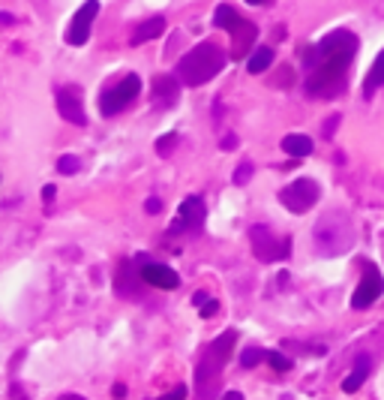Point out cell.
Segmentation results:
<instances>
[{
	"label": "cell",
	"mask_w": 384,
	"mask_h": 400,
	"mask_svg": "<svg viewBox=\"0 0 384 400\" xmlns=\"http://www.w3.org/2000/svg\"><path fill=\"white\" fill-rule=\"evenodd\" d=\"M13 397H15V400H27V394H21L18 385H13Z\"/></svg>",
	"instance_id": "obj_35"
},
{
	"label": "cell",
	"mask_w": 384,
	"mask_h": 400,
	"mask_svg": "<svg viewBox=\"0 0 384 400\" xmlns=\"http://www.w3.org/2000/svg\"><path fill=\"white\" fill-rule=\"evenodd\" d=\"M139 94H141V79H139V75H123L120 82H115L111 87H105V91H103V96H99V112H103L105 118L117 115Z\"/></svg>",
	"instance_id": "obj_5"
},
{
	"label": "cell",
	"mask_w": 384,
	"mask_h": 400,
	"mask_svg": "<svg viewBox=\"0 0 384 400\" xmlns=\"http://www.w3.org/2000/svg\"><path fill=\"white\" fill-rule=\"evenodd\" d=\"M141 280L156 286V289H177L180 286L177 271H172L168 265H160V262H144L141 265Z\"/></svg>",
	"instance_id": "obj_13"
},
{
	"label": "cell",
	"mask_w": 384,
	"mask_h": 400,
	"mask_svg": "<svg viewBox=\"0 0 384 400\" xmlns=\"http://www.w3.org/2000/svg\"><path fill=\"white\" fill-rule=\"evenodd\" d=\"M205 301H207V292H196V295H192V304H198V307H201Z\"/></svg>",
	"instance_id": "obj_32"
},
{
	"label": "cell",
	"mask_w": 384,
	"mask_h": 400,
	"mask_svg": "<svg viewBox=\"0 0 384 400\" xmlns=\"http://www.w3.org/2000/svg\"><path fill=\"white\" fill-rule=\"evenodd\" d=\"M174 139H177V136H165V139H160V142H156V148H160V154H162V157L168 154V148H172V144H174Z\"/></svg>",
	"instance_id": "obj_27"
},
{
	"label": "cell",
	"mask_w": 384,
	"mask_h": 400,
	"mask_svg": "<svg viewBox=\"0 0 384 400\" xmlns=\"http://www.w3.org/2000/svg\"><path fill=\"white\" fill-rule=\"evenodd\" d=\"M60 400H84L82 394H66V397H60Z\"/></svg>",
	"instance_id": "obj_36"
},
{
	"label": "cell",
	"mask_w": 384,
	"mask_h": 400,
	"mask_svg": "<svg viewBox=\"0 0 384 400\" xmlns=\"http://www.w3.org/2000/svg\"><path fill=\"white\" fill-rule=\"evenodd\" d=\"M222 400H243V394H241V392H225Z\"/></svg>",
	"instance_id": "obj_33"
},
{
	"label": "cell",
	"mask_w": 384,
	"mask_h": 400,
	"mask_svg": "<svg viewBox=\"0 0 384 400\" xmlns=\"http://www.w3.org/2000/svg\"><path fill=\"white\" fill-rule=\"evenodd\" d=\"M234 340H237L234 331H225V335H219L205 352H201L198 368H196V397L198 400H213L217 397L219 376H222L225 361H229L231 352H234Z\"/></svg>",
	"instance_id": "obj_3"
},
{
	"label": "cell",
	"mask_w": 384,
	"mask_h": 400,
	"mask_svg": "<svg viewBox=\"0 0 384 400\" xmlns=\"http://www.w3.org/2000/svg\"><path fill=\"white\" fill-rule=\"evenodd\" d=\"M319 184L309 181V177H297V181H291L288 187H282L279 190V202L286 205L291 214H307V211L319 202Z\"/></svg>",
	"instance_id": "obj_6"
},
{
	"label": "cell",
	"mask_w": 384,
	"mask_h": 400,
	"mask_svg": "<svg viewBox=\"0 0 384 400\" xmlns=\"http://www.w3.org/2000/svg\"><path fill=\"white\" fill-rule=\"evenodd\" d=\"M357 37L352 30H333L312 49V54H307L309 63V79H307V91L312 96L321 99H333L345 91V75L348 66H352L354 54H357Z\"/></svg>",
	"instance_id": "obj_1"
},
{
	"label": "cell",
	"mask_w": 384,
	"mask_h": 400,
	"mask_svg": "<svg viewBox=\"0 0 384 400\" xmlns=\"http://www.w3.org/2000/svg\"><path fill=\"white\" fill-rule=\"evenodd\" d=\"M246 4H264V0H246Z\"/></svg>",
	"instance_id": "obj_37"
},
{
	"label": "cell",
	"mask_w": 384,
	"mask_h": 400,
	"mask_svg": "<svg viewBox=\"0 0 384 400\" xmlns=\"http://www.w3.org/2000/svg\"><path fill=\"white\" fill-rule=\"evenodd\" d=\"M234 144H237V139H234V136H225V139H222V148H225V151L234 148Z\"/></svg>",
	"instance_id": "obj_34"
},
{
	"label": "cell",
	"mask_w": 384,
	"mask_h": 400,
	"mask_svg": "<svg viewBox=\"0 0 384 400\" xmlns=\"http://www.w3.org/2000/svg\"><path fill=\"white\" fill-rule=\"evenodd\" d=\"M96 15H99V0H84L82 9L72 15L70 27H66V42H70V46H84L90 37V25H94Z\"/></svg>",
	"instance_id": "obj_8"
},
{
	"label": "cell",
	"mask_w": 384,
	"mask_h": 400,
	"mask_svg": "<svg viewBox=\"0 0 384 400\" xmlns=\"http://www.w3.org/2000/svg\"><path fill=\"white\" fill-rule=\"evenodd\" d=\"M381 85H384V51L376 58V63L369 66V75H366L364 94H366V96H372V94H376V87H381Z\"/></svg>",
	"instance_id": "obj_19"
},
{
	"label": "cell",
	"mask_w": 384,
	"mask_h": 400,
	"mask_svg": "<svg viewBox=\"0 0 384 400\" xmlns=\"http://www.w3.org/2000/svg\"><path fill=\"white\" fill-rule=\"evenodd\" d=\"M267 364H270L274 370H279V373L291 370V358H286L282 352H267Z\"/></svg>",
	"instance_id": "obj_23"
},
{
	"label": "cell",
	"mask_w": 384,
	"mask_h": 400,
	"mask_svg": "<svg viewBox=\"0 0 384 400\" xmlns=\"http://www.w3.org/2000/svg\"><path fill=\"white\" fill-rule=\"evenodd\" d=\"M205 217H207V208L205 202H201L198 196H189L180 202V211H177V223L172 226V232H180V229H198L201 223H205Z\"/></svg>",
	"instance_id": "obj_11"
},
{
	"label": "cell",
	"mask_w": 384,
	"mask_h": 400,
	"mask_svg": "<svg viewBox=\"0 0 384 400\" xmlns=\"http://www.w3.org/2000/svg\"><path fill=\"white\" fill-rule=\"evenodd\" d=\"M54 196H58V187H54V184H45V187H42V199H45V202H54Z\"/></svg>",
	"instance_id": "obj_28"
},
{
	"label": "cell",
	"mask_w": 384,
	"mask_h": 400,
	"mask_svg": "<svg viewBox=\"0 0 384 400\" xmlns=\"http://www.w3.org/2000/svg\"><path fill=\"white\" fill-rule=\"evenodd\" d=\"M369 370H372V361H369V355H357V361H354V370H352V376L348 380H343V392H357L360 385L366 382V376H369Z\"/></svg>",
	"instance_id": "obj_16"
},
{
	"label": "cell",
	"mask_w": 384,
	"mask_h": 400,
	"mask_svg": "<svg viewBox=\"0 0 384 400\" xmlns=\"http://www.w3.org/2000/svg\"><path fill=\"white\" fill-rule=\"evenodd\" d=\"M312 247L319 256L333 259L354 247V223L345 211H327L312 226Z\"/></svg>",
	"instance_id": "obj_2"
},
{
	"label": "cell",
	"mask_w": 384,
	"mask_h": 400,
	"mask_svg": "<svg viewBox=\"0 0 384 400\" xmlns=\"http://www.w3.org/2000/svg\"><path fill=\"white\" fill-rule=\"evenodd\" d=\"M250 241H252L255 256L262 262L288 259V253H291V238H276L267 226H252L250 229Z\"/></svg>",
	"instance_id": "obj_7"
},
{
	"label": "cell",
	"mask_w": 384,
	"mask_h": 400,
	"mask_svg": "<svg viewBox=\"0 0 384 400\" xmlns=\"http://www.w3.org/2000/svg\"><path fill=\"white\" fill-rule=\"evenodd\" d=\"M160 400H186V385H177L174 392H168V394H162Z\"/></svg>",
	"instance_id": "obj_26"
},
{
	"label": "cell",
	"mask_w": 384,
	"mask_h": 400,
	"mask_svg": "<svg viewBox=\"0 0 384 400\" xmlns=\"http://www.w3.org/2000/svg\"><path fill=\"white\" fill-rule=\"evenodd\" d=\"M217 310H219V301H217V298H207V301L201 304V319L213 316V313H217Z\"/></svg>",
	"instance_id": "obj_25"
},
{
	"label": "cell",
	"mask_w": 384,
	"mask_h": 400,
	"mask_svg": "<svg viewBox=\"0 0 384 400\" xmlns=\"http://www.w3.org/2000/svg\"><path fill=\"white\" fill-rule=\"evenodd\" d=\"M250 177H252V163H250V160H243V163L234 169V184H237V187H243V184H250Z\"/></svg>",
	"instance_id": "obj_24"
},
{
	"label": "cell",
	"mask_w": 384,
	"mask_h": 400,
	"mask_svg": "<svg viewBox=\"0 0 384 400\" xmlns=\"http://www.w3.org/2000/svg\"><path fill=\"white\" fill-rule=\"evenodd\" d=\"M378 295H384V277L376 265H366V277L360 280V286L354 289L352 295V307L354 310H366L378 301Z\"/></svg>",
	"instance_id": "obj_9"
},
{
	"label": "cell",
	"mask_w": 384,
	"mask_h": 400,
	"mask_svg": "<svg viewBox=\"0 0 384 400\" xmlns=\"http://www.w3.org/2000/svg\"><path fill=\"white\" fill-rule=\"evenodd\" d=\"M177 94H180V85L174 75H156L153 79V103L160 108H172L177 103Z\"/></svg>",
	"instance_id": "obj_14"
},
{
	"label": "cell",
	"mask_w": 384,
	"mask_h": 400,
	"mask_svg": "<svg viewBox=\"0 0 384 400\" xmlns=\"http://www.w3.org/2000/svg\"><path fill=\"white\" fill-rule=\"evenodd\" d=\"M229 54H225L217 42H198L192 51H186L177 63V79L186 87H198L207 85L210 79H217V73L225 70Z\"/></svg>",
	"instance_id": "obj_4"
},
{
	"label": "cell",
	"mask_w": 384,
	"mask_h": 400,
	"mask_svg": "<svg viewBox=\"0 0 384 400\" xmlns=\"http://www.w3.org/2000/svg\"><path fill=\"white\" fill-rule=\"evenodd\" d=\"M336 124H340V115H333V118H327V127H324V136H327V139H331V136H333V127H336Z\"/></svg>",
	"instance_id": "obj_29"
},
{
	"label": "cell",
	"mask_w": 384,
	"mask_h": 400,
	"mask_svg": "<svg viewBox=\"0 0 384 400\" xmlns=\"http://www.w3.org/2000/svg\"><path fill=\"white\" fill-rule=\"evenodd\" d=\"M165 30V18L162 15H153V18H148L144 25H139L135 27V33H132V46H141V42H151V39H156L160 33Z\"/></svg>",
	"instance_id": "obj_15"
},
{
	"label": "cell",
	"mask_w": 384,
	"mask_h": 400,
	"mask_svg": "<svg viewBox=\"0 0 384 400\" xmlns=\"http://www.w3.org/2000/svg\"><path fill=\"white\" fill-rule=\"evenodd\" d=\"M237 21H241V15H237V9L234 6H229V4H222V6H217V13H213V25L217 27H222V30H231Z\"/></svg>",
	"instance_id": "obj_20"
},
{
	"label": "cell",
	"mask_w": 384,
	"mask_h": 400,
	"mask_svg": "<svg viewBox=\"0 0 384 400\" xmlns=\"http://www.w3.org/2000/svg\"><path fill=\"white\" fill-rule=\"evenodd\" d=\"M282 151H286L288 157H309L312 154V139L300 136V132H291V136L282 139Z\"/></svg>",
	"instance_id": "obj_17"
},
{
	"label": "cell",
	"mask_w": 384,
	"mask_h": 400,
	"mask_svg": "<svg viewBox=\"0 0 384 400\" xmlns=\"http://www.w3.org/2000/svg\"><path fill=\"white\" fill-rule=\"evenodd\" d=\"M255 25L252 21H246L241 18L237 25L231 27V58L234 61H241V58H250V49H252V42H255Z\"/></svg>",
	"instance_id": "obj_12"
},
{
	"label": "cell",
	"mask_w": 384,
	"mask_h": 400,
	"mask_svg": "<svg viewBox=\"0 0 384 400\" xmlns=\"http://www.w3.org/2000/svg\"><path fill=\"white\" fill-rule=\"evenodd\" d=\"M160 211H162V202H160V199H148V214H160Z\"/></svg>",
	"instance_id": "obj_30"
},
{
	"label": "cell",
	"mask_w": 384,
	"mask_h": 400,
	"mask_svg": "<svg viewBox=\"0 0 384 400\" xmlns=\"http://www.w3.org/2000/svg\"><path fill=\"white\" fill-rule=\"evenodd\" d=\"M258 361H267V352L258 349V346H250L241 352V368H255Z\"/></svg>",
	"instance_id": "obj_21"
},
{
	"label": "cell",
	"mask_w": 384,
	"mask_h": 400,
	"mask_svg": "<svg viewBox=\"0 0 384 400\" xmlns=\"http://www.w3.org/2000/svg\"><path fill=\"white\" fill-rule=\"evenodd\" d=\"M58 112L63 120H70L75 127H84L87 124V115H84V103H82V87L75 85H66L58 91Z\"/></svg>",
	"instance_id": "obj_10"
},
{
	"label": "cell",
	"mask_w": 384,
	"mask_h": 400,
	"mask_svg": "<svg viewBox=\"0 0 384 400\" xmlns=\"http://www.w3.org/2000/svg\"><path fill=\"white\" fill-rule=\"evenodd\" d=\"M111 397H115V400H123V397H127V385L117 382L115 388H111Z\"/></svg>",
	"instance_id": "obj_31"
},
{
	"label": "cell",
	"mask_w": 384,
	"mask_h": 400,
	"mask_svg": "<svg viewBox=\"0 0 384 400\" xmlns=\"http://www.w3.org/2000/svg\"><path fill=\"white\" fill-rule=\"evenodd\" d=\"M78 169H82V160L72 157V154H66V157L58 160V172H60V175H75Z\"/></svg>",
	"instance_id": "obj_22"
},
{
	"label": "cell",
	"mask_w": 384,
	"mask_h": 400,
	"mask_svg": "<svg viewBox=\"0 0 384 400\" xmlns=\"http://www.w3.org/2000/svg\"><path fill=\"white\" fill-rule=\"evenodd\" d=\"M270 63H274V49L262 46V49H255V51L250 54V61H246V70H250L252 75H262Z\"/></svg>",
	"instance_id": "obj_18"
}]
</instances>
